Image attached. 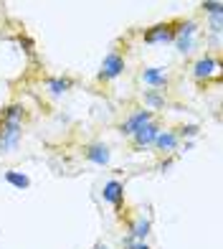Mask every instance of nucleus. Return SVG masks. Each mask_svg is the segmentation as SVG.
Segmentation results:
<instances>
[{
    "label": "nucleus",
    "instance_id": "nucleus-19",
    "mask_svg": "<svg viewBox=\"0 0 223 249\" xmlns=\"http://www.w3.org/2000/svg\"><path fill=\"white\" fill-rule=\"evenodd\" d=\"M122 247H125V249H152L147 242H137V239H132V236H122Z\"/></svg>",
    "mask_w": 223,
    "mask_h": 249
},
{
    "label": "nucleus",
    "instance_id": "nucleus-17",
    "mask_svg": "<svg viewBox=\"0 0 223 249\" xmlns=\"http://www.w3.org/2000/svg\"><path fill=\"white\" fill-rule=\"evenodd\" d=\"M208 33H210V36H221V33H223V13L208 16Z\"/></svg>",
    "mask_w": 223,
    "mask_h": 249
},
{
    "label": "nucleus",
    "instance_id": "nucleus-18",
    "mask_svg": "<svg viewBox=\"0 0 223 249\" xmlns=\"http://www.w3.org/2000/svg\"><path fill=\"white\" fill-rule=\"evenodd\" d=\"M200 10L206 16H216V13H223V3L221 0H208V3H200Z\"/></svg>",
    "mask_w": 223,
    "mask_h": 249
},
{
    "label": "nucleus",
    "instance_id": "nucleus-23",
    "mask_svg": "<svg viewBox=\"0 0 223 249\" xmlns=\"http://www.w3.org/2000/svg\"><path fill=\"white\" fill-rule=\"evenodd\" d=\"M94 249H109L107 244H102V242H99V244H94Z\"/></svg>",
    "mask_w": 223,
    "mask_h": 249
},
{
    "label": "nucleus",
    "instance_id": "nucleus-13",
    "mask_svg": "<svg viewBox=\"0 0 223 249\" xmlns=\"http://www.w3.org/2000/svg\"><path fill=\"white\" fill-rule=\"evenodd\" d=\"M142 102H144V109H162L167 105V99H165V92H160V89H144L142 92Z\"/></svg>",
    "mask_w": 223,
    "mask_h": 249
},
{
    "label": "nucleus",
    "instance_id": "nucleus-21",
    "mask_svg": "<svg viewBox=\"0 0 223 249\" xmlns=\"http://www.w3.org/2000/svg\"><path fill=\"white\" fill-rule=\"evenodd\" d=\"M208 43L213 46V51H221V36H208Z\"/></svg>",
    "mask_w": 223,
    "mask_h": 249
},
{
    "label": "nucleus",
    "instance_id": "nucleus-9",
    "mask_svg": "<svg viewBox=\"0 0 223 249\" xmlns=\"http://www.w3.org/2000/svg\"><path fill=\"white\" fill-rule=\"evenodd\" d=\"M140 79L150 89H160V92L170 84V76H167V71L162 69V66H144V69L140 71Z\"/></svg>",
    "mask_w": 223,
    "mask_h": 249
},
{
    "label": "nucleus",
    "instance_id": "nucleus-7",
    "mask_svg": "<svg viewBox=\"0 0 223 249\" xmlns=\"http://www.w3.org/2000/svg\"><path fill=\"white\" fill-rule=\"evenodd\" d=\"M102 201L109 203L114 211H122V206H125V183L117 178L107 180V183L102 186Z\"/></svg>",
    "mask_w": 223,
    "mask_h": 249
},
{
    "label": "nucleus",
    "instance_id": "nucleus-11",
    "mask_svg": "<svg viewBox=\"0 0 223 249\" xmlns=\"http://www.w3.org/2000/svg\"><path fill=\"white\" fill-rule=\"evenodd\" d=\"M150 234H152V221L144 216V213H140V216H135L127 224V236H132V239H137V242H147Z\"/></svg>",
    "mask_w": 223,
    "mask_h": 249
},
{
    "label": "nucleus",
    "instance_id": "nucleus-20",
    "mask_svg": "<svg viewBox=\"0 0 223 249\" xmlns=\"http://www.w3.org/2000/svg\"><path fill=\"white\" fill-rule=\"evenodd\" d=\"M18 43H20V46H26L28 56H33V41H31L28 36H18Z\"/></svg>",
    "mask_w": 223,
    "mask_h": 249
},
{
    "label": "nucleus",
    "instance_id": "nucleus-6",
    "mask_svg": "<svg viewBox=\"0 0 223 249\" xmlns=\"http://www.w3.org/2000/svg\"><path fill=\"white\" fill-rule=\"evenodd\" d=\"M162 127L158 122H147L144 127H140L135 135H132V148H135L137 153H142V150H150L152 145H155V138H158V132H160Z\"/></svg>",
    "mask_w": 223,
    "mask_h": 249
},
{
    "label": "nucleus",
    "instance_id": "nucleus-12",
    "mask_svg": "<svg viewBox=\"0 0 223 249\" xmlns=\"http://www.w3.org/2000/svg\"><path fill=\"white\" fill-rule=\"evenodd\" d=\"M43 87H46V92L51 97H64L66 92H71L74 79L71 76H48L46 82H43Z\"/></svg>",
    "mask_w": 223,
    "mask_h": 249
},
{
    "label": "nucleus",
    "instance_id": "nucleus-1",
    "mask_svg": "<svg viewBox=\"0 0 223 249\" xmlns=\"http://www.w3.org/2000/svg\"><path fill=\"white\" fill-rule=\"evenodd\" d=\"M23 122H26V107L20 102H10L0 112V153L8 155L18 150L23 140Z\"/></svg>",
    "mask_w": 223,
    "mask_h": 249
},
{
    "label": "nucleus",
    "instance_id": "nucleus-15",
    "mask_svg": "<svg viewBox=\"0 0 223 249\" xmlns=\"http://www.w3.org/2000/svg\"><path fill=\"white\" fill-rule=\"evenodd\" d=\"M173 43H175L177 53L188 56V53H193V49L198 46V38H195V36H175V38H173Z\"/></svg>",
    "mask_w": 223,
    "mask_h": 249
},
{
    "label": "nucleus",
    "instance_id": "nucleus-22",
    "mask_svg": "<svg viewBox=\"0 0 223 249\" xmlns=\"http://www.w3.org/2000/svg\"><path fill=\"white\" fill-rule=\"evenodd\" d=\"M170 165H173V158H170V160H165V163H160V171H167Z\"/></svg>",
    "mask_w": 223,
    "mask_h": 249
},
{
    "label": "nucleus",
    "instance_id": "nucleus-5",
    "mask_svg": "<svg viewBox=\"0 0 223 249\" xmlns=\"http://www.w3.org/2000/svg\"><path fill=\"white\" fill-rule=\"evenodd\" d=\"M147 122H155V112L144 109V107H142V109H135V112H132V115H129L125 122L119 124V132L125 135V138H132V135H135L140 127H144Z\"/></svg>",
    "mask_w": 223,
    "mask_h": 249
},
{
    "label": "nucleus",
    "instance_id": "nucleus-4",
    "mask_svg": "<svg viewBox=\"0 0 223 249\" xmlns=\"http://www.w3.org/2000/svg\"><path fill=\"white\" fill-rule=\"evenodd\" d=\"M173 38H175V20L150 26L142 33V41L150 43V46H165V43H173Z\"/></svg>",
    "mask_w": 223,
    "mask_h": 249
},
{
    "label": "nucleus",
    "instance_id": "nucleus-8",
    "mask_svg": "<svg viewBox=\"0 0 223 249\" xmlns=\"http://www.w3.org/2000/svg\"><path fill=\"white\" fill-rule=\"evenodd\" d=\"M84 158L89 163L99 165V168H107L112 163V150H109V145L102 142V140H99V142H89L84 148Z\"/></svg>",
    "mask_w": 223,
    "mask_h": 249
},
{
    "label": "nucleus",
    "instance_id": "nucleus-14",
    "mask_svg": "<svg viewBox=\"0 0 223 249\" xmlns=\"http://www.w3.org/2000/svg\"><path fill=\"white\" fill-rule=\"evenodd\" d=\"M3 180H5L8 186H13L16 191H26L31 186V178L23 171H5L3 173Z\"/></svg>",
    "mask_w": 223,
    "mask_h": 249
},
{
    "label": "nucleus",
    "instance_id": "nucleus-2",
    "mask_svg": "<svg viewBox=\"0 0 223 249\" xmlns=\"http://www.w3.org/2000/svg\"><path fill=\"white\" fill-rule=\"evenodd\" d=\"M125 69H127L125 56H122L119 51H109L102 59V66H99V71H96V79L99 82H114V79H119L122 74H125Z\"/></svg>",
    "mask_w": 223,
    "mask_h": 249
},
{
    "label": "nucleus",
    "instance_id": "nucleus-16",
    "mask_svg": "<svg viewBox=\"0 0 223 249\" xmlns=\"http://www.w3.org/2000/svg\"><path fill=\"white\" fill-rule=\"evenodd\" d=\"M175 132H177V138H180V142H183V140H191V142H193L198 135H200V124H198V122H188V124H180Z\"/></svg>",
    "mask_w": 223,
    "mask_h": 249
},
{
    "label": "nucleus",
    "instance_id": "nucleus-3",
    "mask_svg": "<svg viewBox=\"0 0 223 249\" xmlns=\"http://www.w3.org/2000/svg\"><path fill=\"white\" fill-rule=\"evenodd\" d=\"M193 79L200 82V84H208L210 79H221V61H218V56L206 53V56H200V59H195V64H193Z\"/></svg>",
    "mask_w": 223,
    "mask_h": 249
},
{
    "label": "nucleus",
    "instance_id": "nucleus-10",
    "mask_svg": "<svg viewBox=\"0 0 223 249\" xmlns=\"http://www.w3.org/2000/svg\"><path fill=\"white\" fill-rule=\"evenodd\" d=\"M155 150H158L160 155H173L177 148H180V138H177L175 130H160L158 138H155Z\"/></svg>",
    "mask_w": 223,
    "mask_h": 249
}]
</instances>
